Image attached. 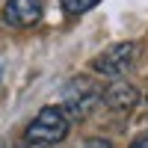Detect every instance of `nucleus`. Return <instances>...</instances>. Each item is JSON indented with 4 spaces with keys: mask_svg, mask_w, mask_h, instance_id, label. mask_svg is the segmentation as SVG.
I'll return each mask as SVG.
<instances>
[{
    "mask_svg": "<svg viewBox=\"0 0 148 148\" xmlns=\"http://www.w3.org/2000/svg\"><path fill=\"white\" fill-rule=\"evenodd\" d=\"M139 56V45L136 42H119V45H110L107 51H101L92 59V68L104 77H121L125 71L133 68Z\"/></svg>",
    "mask_w": 148,
    "mask_h": 148,
    "instance_id": "3",
    "label": "nucleus"
},
{
    "mask_svg": "<svg viewBox=\"0 0 148 148\" xmlns=\"http://www.w3.org/2000/svg\"><path fill=\"white\" fill-rule=\"evenodd\" d=\"M104 101V89L95 86L89 77H74L62 89V113L68 119H86L92 116L98 104Z\"/></svg>",
    "mask_w": 148,
    "mask_h": 148,
    "instance_id": "1",
    "label": "nucleus"
},
{
    "mask_svg": "<svg viewBox=\"0 0 148 148\" xmlns=\"http://www.w3.org/2000/svg\"><path fill=\"white\" fill-rule=\"evenodd\" d=\"M62 3V12H68V15H83V12H89L98 0H59Z\"/></svg>",
    "mask_w": 148,
    "mask_h": 148,
    "instance_id": "6",
    "label": "nucleus"
},
{
    "mask_svg": "<svg viewBox=\"0 0 148 148\" xmlns=\"http://www.w3.org/2000/svg\"><path fill=\"white\" fill-rule=\"evenodd\" d=\"M24 148H45V145H33V142H27V145H24Z\"/></svg>",
    "mask_w": 148,
    "mask_h": 148,
    "instance_id": "9",
    "label": "nucleus"
},
{
    "mask_svg": "<svg viewBox=\"0 0 148 148\" xmlns=\"http://www.w3.org/2000/svg\"><path fill=\"white\" fill-rule=\"evenodd\" d=\"M127 148H148V130H142V133H139V136L133 139Z\"/></svg>",
    "mask_w": 148,
    "mask_h": 148,
    "instance_id": "8",
    "label": "nucleus"
},
{
    "mask_svg": "<svg viewBox=\"0 0 148 148\" xmlns=\"http://www.w3.org/2000/svg\"><path fill=\"white\" fill-rule=\"evenodd\" d=\"M3 21L9 27L27 30L42 21V0H9L3 9Z\"/></svg>",
    "mask_w": 148,
    "mask_h": 148,
    "instance_id": "4",
    "label": "nucleus"
},
{
    "mask_svg": "<svg viewBox=\"0 0 148 148\" xmlns=\"http://www.w3.org/2000/svg\"><path fill=\"white\" fill-rule=\"evenodd\" d=\"M65 136H68V116L62 113V107H42L39 116L27 125V142L33 145L51 148Z\"/></svg>",
    "mask_w": 148,
    "mask_h": 148,
    "instance_id": "2",
    "label": "nucleus"
},
{
    "mask_svg": "<svg viewBox=\"0 0 148 148\" xmlns=\"http://www.w3.org/2000/svg\"><path fill=\"white\" fill-rule=\"evenodd\" d=\"M77 148H113V142H110V139H101V136H89V139H83Z\"/></svg>",
    "mask_w": 148,
    "mask_h": 148,
    "instance_id": "7",
    "label": "nucleus"
},
{
    "mask_svg": "<svg viewBox=\"0 0 148 148\" xmlns=\"http://www.w3.org/2000/svg\"><path fill=\"white\" fill-rule=\"evenodd\" d=\"M145 107H148V95H145Z\"/></svg>",
    "mask_w": 148,
    "mask_h": 148,
    "instance_id": "10",
    "label": "nucleus"
},
{
    "mask_svg": "<svg viewBox=\"0 0 148 148\" xmlns=\"http://www.w3.org/2000/svg\"><path fill=\"white\" fill-rule=\"evenodd\" d=\"M136 101H139L136 86H130L125 80H116V83H110L104 89V104L113 110V113H130V110L136 107Z\"/></svg>",
    "mask_w": 148,
    "mask_h": 148,
    "instance_id": "5",
    "label": "nucleus"
}]
</instances>
